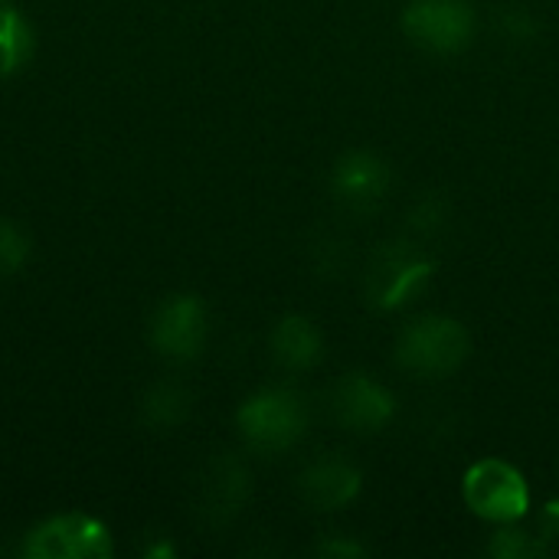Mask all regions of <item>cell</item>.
<instances>
[{
	"instance_id": "2",
	"label": "cell",
	"mask_w": 559,
	"mask_h": 559,
	"mask_svg": "<svg viewBox=\"0 0 559 559\" xmlns=\"http://www.w3.org/2000/svg\"><path fill=\"white\" fill-rule=\"evenodd\" d=\"M308 429V409L298 393L285 386H272L246 400L239 409V432L249 449L262 455L288 452Z\"/></svg>"
},
{
	"instance_id": "3",
	"label": "cell",
	"mask_w": 559,
	"mask_h": 559,
	"mask_svg": "<svg viewBox=\"0 0 559 559\" xmlns=\"http://www.w3.org/2000/svg\"><path fill=\"white\" fill-rule=\"evenodd\" d=\"M462 495L468 511L491 524H518L531 511V488L524 475L501 459L475 462L465 472Z\"/></svg>"
},
{
	"instance_id": "19",
	"label": "cell",
	"mask_w": 559,
	"mask_h": 559,
	"mask_svg": "<svg viewBox=\"0 0 559 559\" xmlns=\"http://www.w3.org/2000/svg\"><path fill=\"white\" fill-rule=\"evenodd\" d=\"M537 537H540L544 544L557 540L559 537V504H547V508H544V514L537 518Z\"/></svg>"
},
{
	"instance_id": "17",
	"label": "cell",
	"mask_w": 559,
	"mask_h": 559,
	"mask_svg": "<svg viewBox=\"0 0 559 559\" xmlns=\"http://www.w3.org/2000/svg\"><path fill=\"white\" fill-rule=\"evenodd\" d=\"M498 23H501V33L511 36V39H527V36L537 33L534 16H531L527 10H521V7H504V10L498 13Z\"/></svg>"
},
{
	"instance_id": "1",
	"label": "cell",
	"mask_w": 559,
	"mask_h": 559,
	"mask_svg": "<svg viewBox=\"0 0 559 559\" xmlns=\"http://www.w3.org/2000/svg\"><path fill=\"white\" fill-rule=\"evenodd\" d=\"M472 350L468 331L445 314H423L409 321L396 341V364L419 380H442L455 373Z\"/></svg>"
},
{
	"instance_id": "18",
	"label": "cell",
	"mask_w": 559,
	"mask_h": 559,
	"mask_svg": "<svg viewBox=\"0 0 559 559\" xmlns=\"http://www.w3.org/2000/svg\"><path fill=\"white\" fill-rule=\"evenodd\" d=\"M442 216H445V213H442V206H439L436 200H429V197H426V200L419 203V210L413 213V229H419V233H426V236H429V233H436V229L442 226Z\"/></svg>"
},
{
	"instance_id": "12",
	"label": "cell",
	"mask_w": 559,
	"mask_h": 559,
	"mask_svg": "<svg viewBox=\"0 0 559 559\" xmlns=\"http://www.w3.org/2000/svg\"><path fill=\"white\" fill-rule=\"evenodd\" d=\"M249 495V472L236 459L213 462L206 485H203V514L213 524H226L239 514L242 501Z\"/></svg>"
},
{
	"instance_id": "11",
	"label": "cell",
	"mask_w": 559,
	"mask_h": 559,
	"mask_svg": "<svg viewBox=\"0 0 559 559\" xmlns=\"http://www.w3.org/2000/svg\"><path fill=\"white\" fill-rule=\"evenodd\" d=\"M272 357L292 373L311 370L324 357V341H321V331L314 328V321H308L301 314L282 318L272 331Z\"/></svg>"
},
{
	"instance_id": "20",
	"label": "cell",
	"mask_w": 559,
	"mask_h": 559,
	"mask_svg": "<svg viewBox=\"0 0 559 559\" xmlns=\"http://www.w3.org/2000/svg\"><path fill=\"white\" fill-rule=\"evenodd\" d=\"M321 554H324V557H341V559L364 557V550H360L357 544H350V540H328V544H321Z\"/></svg>"
},
{
	"instance_id": "15",
	"label": "cell",
	"mask_w": 559,
	"mask_h": 559,
	"mask_svg": "<svg viewBox=\"0 0 559 559\" xmlns=\"http://www.w3.org/2000/svg\"><path fill=\"white\" fill-rule=\"evenodd\" d=\"M488 550L498 559H531L547 554V544L537 537V531L531 534V531H518L514 524H501Z\"/></svg>"
},
{
	"instance_id": "6",
	"label": "cell",
	"mask_w": 559,
	"mask_h": 559,
	"mask_svg": "<svg viewBox=\"0 0 559 559\" xmlns=\"http://www.w3.org/2000/svg\"><path fill=\"white\" fill-rule=\"evenodd\" d=\"M331 190H334V200L341 210H347L354 216H367L386 200L390 167L383 164V157H377L370 151H350L334 164Z\"/></svg>"
},
{
	"instance_id": "4",
	"label": "cell",
	"mask_w": 559,
	"mask_h": 559,
	"mask_svg": "<svg viewBox=\"0 0 559 559\" xmlns=\"http://www.w3.org/2000/svg\"><path fill=\"white\" fill-rule=\"evenodd\" d=\"M432 259L423 246L386 242L377 249L367 269V298L380 311H396L409 305L432 278Z\"/></svg>"
},
{
	"instance_id": "7",
	"label": "cell",
	"mask_w": 559,
	"mask_h": 559,
	"mask_svg": "<svg viewBox=\"0 0 559 559\" xmlns=\"http://www.w3.org/2000/svg\"><path fill=\"white\" fill-rule=\"evenodd\" d=\"M393 393L370 380L367 373H350L344 377L334 393H331V413L334 419L350 429V432H380L390 419H393Z\"/></svg>"
},
{
	"instance_id": "13",
	"label": "cell",
	"mask_w": 559,
	"mask_h": 559,
	"mask_svg": "<svg viewBox=\"0 0 559 559\" xmlns=\"http://www.w3.org/2000/svg\"><path fill=\"white\" fill-rule=\"evenodd\" d=\"M29 52H33V33L26 20L16 10L0 7V75H10L20 66H26Z\"/></svg>"
},
{
	"instance_id": "9",
	"label": "cell",
	"mask_w": 559,
	"mask_h": 559,
	"mask_svg": "<svg viewBox=\"0 0 559 559\" xmlns=\"http://www.w3.org/2000/svg\"><path fill=\"white\" fill-rule=\"evenodd\" d=\"M151 341L157 347V354H164L167 360H193L206 341V311L197 298L183 295V298H170L151 328Z\"/></svg>"
},
{
	"instance_id": "5",
	"label": "cell",
	"mask_w": 559,
	"mask_h": 559,
	"mask_svg": "<svg viewBox=\"0 0 559 559\" xmlns=\"http://www.w3.org/2000/svg\"><path fill=\"white\" fill-rule=\"evenodd\" d=\"M475 10L468 0H413L403 13L406 36L436 56L462 52L475 36Z\"/></svg>"
},
{
	"instance_id": "16",
	"label": "cell",
	"mask_w": 559,
	"mask_h": 559,
	"mask_svg": "<svg viewBox=\"0 0 559 559\" xmlns=\"http://www.w3.org/2000/svg\"><path fill=\"white\" fill-rule=\"evenodd\" d=\"M26 236L13 223L0 219V275H13L26 262Z\"/></svg>"
},
{
	"instance_id": "14",
	"label": "cell",
	"mask_w": 559,
	"mask_h": 559,
	"mask_svg": "<svg viewBox=\"0 0 559 559\" xmlns=\"http://www.w3.org/2000/svg\"><path fill=\"white\" fill-rule=\"evenodd\" d=\"M187 409H190L187 393L177 383H160L144 400V423L154 429H174L177 423H183Z\"/></svg>"
},
{
	"instance_id": "8",
	"label": "cell",
	"mask_w": 559,
	"mask_h": 559,
	"mask_svg": "<svg viewBox=\"0 0 559 559\" xmlns=\"http://www.w3.org/2000/svg\"><path fill=\"white\" fill-rule=\"evenodd\" d=\"M26 554L36 559H95L108 557V534L88 518H56L36 527L26 540Z\"/></svg>"
},
{
	"instance_id": "10",
	"label": "cell",
	"mask_w": 559,
	"mask_h": 559,
	"mask_svg": "<svg viewBox=\"0 0 559 559\" xmlns=\"http://www.w3.org/2000/svg\"><path fill=\"white\" fill-rule=\"evenodd\" d=\"M360 468L341 455H321L298 475V495L311 511L331 514L360 495Z\"/></svg>"
}]
</instances>
